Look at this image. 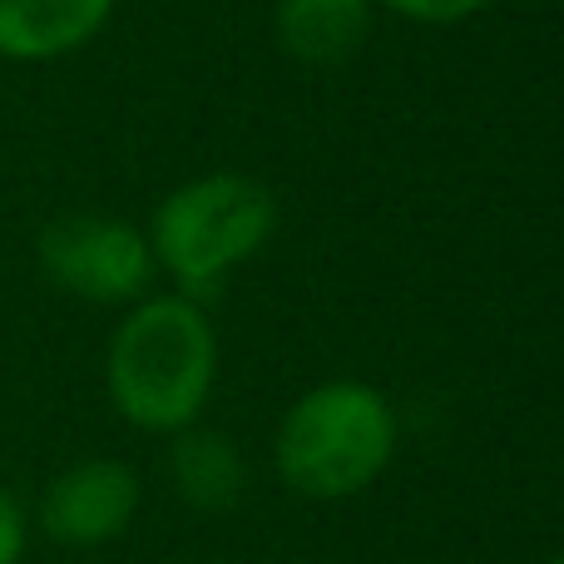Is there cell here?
I'll use <instances>...</instances> for the list:
<instances>
[{
  "label": "cell",
  "instance_id": "obj_1",
  "mask_svg": "<svg viewBox=\"0 0 564 564\" xmlns=\"http://www.w3.org/2000/svg\"><path fill=\"white\" fill-rule=\"evenodd\" d=\"M109 397L139 431H188L218 377V337L188 297L139 302L109 341Z\"/></svg>",
  "mask_w": 564,
  "mask_h": 564
},
{
  "label": "cell",
  "instance_id": "obj_2",
  "mask_svg": "<svg viewBox=\"0 0 564 564\" xmlns=\"http://www.w3.org/2000/svg\"><path fill=\"white\" fill-rule=\"evenodd\" d=\"M397 451V411L367 381H322L278 426V476L307 500L361 496Z\"/></svg>",
  "mask_w": 564,
  "mask_h": 564
},
{
  "label": "cell",
  "instance_id": "obj_3",
  "mask_svg": "<svg viewBox=\"0 0 564 564\" xmlns=\"http://www.w3.org/2000/svg\"><path fill=\"white\" fill-rule=\"evenodd\" d=\"M273 194L243 174H208L169 194L154 214V253L184 288H214L228 268L268 243Z\"/></svg>",
  "mask_w": 564,
  "mask_h": 564
},
{
  "label": "cell",
  "instance_id": "obj_4",
  "mask_svg": "<svg viewBox=\"0 0 564 564\" xmlns=\"http://www.w3.org/2000/svg\"><path fill=\"white\" fill-rule=\"evenodd\" d=\"M40 268L50 282L85 302H129L154 273V253L124 218L75 214L40 234Z\"/></svg>",
  "mask_w": 564,
  "mask_h": 564
},
{
  "label": "cell",
  "instance_id": "obj_5",
  "mask_svg": "<svg viewBox=\"0 0 564 564\" xmlns=\"http://www.w3.org/2000/svg\"><path fill=\"white\" fill-rule=\"evenodd\" d=\"M139 510V476L124 460H79L50 480L40 500V530L55 545L95 550L129 530Z\"/></svg>",
  "mask_w": 564,
  "mask_h": 564
},
{
  "label": "cell",
  "instance_id": "obj_6",
  "mask_svg": "<svg viewBox=\"0 0 564 564\" xmlns=\"http://www.w3.org/2000/svg\"><path fill=\"white\" fill-rule=\"evenodd\" d=\"M115 0H0V55L35 65L89 45Z\"/></svg>",
  "mask_w": 564,
  "mask_h": 564
},
{
  "label": "cell",
  "instance_id": "obj_7",
  "mask_svg": "<svg viewBox=\"0 0 564 564\" xmlns=\"http://www.w3.org/2000/svg\"><path fill=\"white\" fill-rule=\"evenodd\" d=\"M169 480H174L178 500L204 516H218V510H234L243 500V456L228 436L218 431H178L174 451H169Z\"/></svg>",
  "mask_w": 564,
  "mask_h": 564
},
{
  "label": "cell",
  "instance_id": "obj_8",
  "mask_svg": "<svg viewBox=\"0 0 564 564\" xmlns=\"http://www.w3.org/2000/svg\"><path fill=\"white\" fill-rule=\"evenodd\" d=\"M367 0H282L278 6V35L282 50L307 65H332L347 59L367 35Z\"/></svg>",
  "mask_w": 564,
  "mask_h": 564
},
{
  "label": "cell",
  "instance_id": "obj_9",
  "mask_svg": "<svg viewBox=\"0 0 564 564\" xmlns=\"http://www.w3.org/2000/svg\"><path fill=\"white\" fill-rule=\"evenodd\" d=\"M381 6H391L397 15L421 20V25H451V20L476 15V10L490 6V0H381Z\"/></svg>",
  "mask_w": 564,
  "mask_h": 564
},
{
  "label": "cell",
  "instance_id": "obj_10",
  "mask_svg": "<svg viewBox=\"0 0 564 564\" xmlns=\"http://www.w3.org/2000/svg\"><path fill=\"white\" fill-rule=\"evenodd\" d=\"M20 555H25V510L0 486V564H20Z\"/></svg>",
  "mask_w": 564,
  "mask_h": 564
},
{
  "label": "cell",
  "instance_id": "obj_11",
  "mask_svg": "<svg viewBox=\"0 0 564 564\" xmlns=\"http://www.w3.org/2000/svg\"><path fill=\"white\" fill-rule=\"evenodd\" d=\"M550 564H564V555H555V560H550Z\"/></svg>",
  "mask_w": 564,
  "mask_h": 564
}]
</instances>
